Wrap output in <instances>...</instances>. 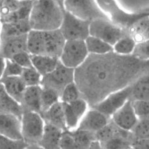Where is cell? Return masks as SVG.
Wrapping results in <instances>:
<instances>
[{
    "label": "cell",
    "instance_id": "9c48e42d",
    "mask_svg": "<svg viewBox=\"0 0 149 149\" xmlns=\"http://www.w3.org/2000/svg\"><path fill=\"white\" fill-rule=\"evenodd\" d=\"M90 21L79 19L72 14L64 11L63 18L59 30L66 40H83L89 36Z\"/></svg>",
    "mask_w": 149,
    "mask_h": 149
},
{
    "label": "cell",
    "instance_id": "8d00e7d4",
    "mask_svg": "<svg viewBox=\"0 0 149 149\" xmlns=\"http://www.w3.org/2000/svg\"><path fill=\"white\" fill-rule=\"evenodd\" d=\"M59 146L61 148H77L72 135L66 132L62 133Z\"/></svg>",
    "mask_w": 149,
    "mask_h": 149
},
{
    "label": "cell",
    "instance_id": "30bf717a",
    "mask_svg": "<svg viewBox=\"0 0 149 149\" xmlns=\"http://www.w3.org/2000/svg\"><path fill=\"white\" fill-rule=\"evenodd\" d=\"M131 87L126 86L108 95L95 106L96 110L105 115H112L120 108L131 96Z\"/></svg>",
    "mask_w": 149,
    "mask_h": 149
},
{
    "label": "cell",
    "instance_id": "f546056e",
    "mask_svg": "<svg viewBox=\"0 0 149 149\" xmlns=\"http://www.w3.org/2000/svg\"><path fill=\"white\" fill-rule=\"evenodd\" d=\"M79 92L78 87L74 82H71L64 87L61 93V100L63 103H69L79 98Z\"/></svg>",
    "mask_w": 149,
    "mask_h": 149
},
{
    "label": "cell",
    "instance_id": "6da1fadb",
    "mask_svg": "<svg viewBox=\"0 0 149 149\" xmlns=\"http://www.w3.org/2000/svg\"><path fill=\"white\" fill-rule=\"evenodd\" d=\"M97 54L93 61L84 66V69L79 70V82H84L86 94L88 95L102 94V98L118 91L119 88L125 87L124 84L130 80L140 71L142 59L136 57L130 58L114 52Z\"/></svg>",
    "mask_w": 149,
    "mask_h": 149
},
{
    "label": "cell",
    "instance_id": "7bdbcfd3",
    "mask_svg": "<svg viewBox=\"0 0 149 149\" xmlns=\"http://www.w3.org/2000/svg\"><path fill=\"white\" fill-rule=\"evenodd\" d=\"M3 2H4V0H0V9H1V7L3 6Z\"/></svg>",
    "mask_w": 149,
    "mask_h": 149
},
{
    "label": "cell",
    "instance_id": "5bb4252c",
    "mask_svg": "<svg viewBox=\"0 0 149 149\" xmlns=\"http://www.w3.org/2000/svg\"><path fill=\"white\" fill-rule=\"evenodd\" d=\"M115 125L124 131H130L137 123L138 118L134 111L132 102L127 100L125 103L112 115Z\"/></svg>",
    "mask_w": 149,
    "mask_h": 149
},
{
    "label": "cell",
    "instance_id": "52a82bcc",
    "mask_svg": "<svg viewBox=\"0 0 149 149\" xmlns=\"http://www.w3.org/2000/svg\"><path fill=\"white\" fill-rule=\"evenodd\" d=\"M88 54L83 40H68L64 43L59 60L64 66L76 69L85 62Z\"/></svg>",
    "mask_w": 149,
    "mask_h": 149
},
{
    "label": "cell",
    "instance_id": "d4e9b609",
    "mask_svg": "<svg viewBox=\"0 0 149 149\" xmlns=\"http://www.w3.org/2000/svg\"><path fill=\"white\" fill-rule=\"evenodd\" d=\"M148 76L146 75L139 79L134 86L131 87V95H132L135 100L148 101Z\"/></svg>",
    "mask_w": 149,
    "mask_h": 149
},
{
    "label": "cell",
    "instance_id": "ba28073f",
    "mask_svg": "<svg viewBox=\"0 0 149 149\" xmlns=\"http://www.w3.org/2000/svg\"><path fill=\"white\" fill-rule=\"evenodd\" d=\"M21 122L23 140L26 143H38L41 140L45 125L38 112L23 111Z\"/></svg>",
    "mask_w": 149,
    "mask_h": 149
},
{
    "label": "cell",
    "instance_id": "7c38bea8",
    "mask_svg": "<svg viewBox=\"0 0 149 149\" xmlns=\"http://www.w3.org/2000/svg\"><path fill=\"white\" fill-rule=\"evenodd\" d=\"M64 122L67 130L74 131L87 110V102L82 98H78L72 102L63 103Z\"/></svg>",
    "mask_w": 149,
    "mask_h": 149
},
{
    "label": "cell",
    "instance_id": "277c9868",
    "mask_svg": "<svg viewBox=\"0 0 149 149\" xmlns=\"http://www.w3.org/2000/svg\"><path fill=\"white\" fill-rule=\"evenodd\" d=\"M66 40L59 29L39 31L36 42L37 55H47L59 58Z\"/></svg>",
    "mask_w": 149,
    "mask_h": 149
},
{
    "label": "cell",
    "instance_id": "f35d334b",
    "mask_svg": "<svg viewBox=\"0 0 149 149\" xmlns=\"http://www.w3.org/2000/svg\"><path fill=\"white\" fill-rule=\"evenodd\" d=\"M106 147L107 148H126L128 146L120 138H111L107 143Z\"/></svg>",
    "mask_w": 149,
    "mask_h": 149
},
{
    "label": "cell",
    "instance_id": "5b68a950",
    "mask_svg": "<svg viewBox=\"0 0 149 149\" xmlns=\"http://www.w3.org/2000/svg\"><path fill=\"white\" fill-rule=\"evenodd\" d=\"M89 35L113 46L119 39L128 34L126 30L114 24L110 19L99 18L90 22Z\"/></svg>",
    "mask_w": 149,
    "mask_h": 149
},
{
    "label": "cell",
    "instance_id": "f1b7e54d",
    "mask_svg": "<svg viewBox=\"0 0 149 149\" xmlns=\"http://www.w3.org/2000/svg\"><path fill=\"white\" fill-rule=\"evenodd\" d=\"M93 132L83 130H77V131L72 134L74 141L76 143L77 148H88L92 141L94 139Z\"/></svg>",
    "mask_w": 149,
    "mask_h": 149
},
{
    "label": "cell",
    "instance_id": "2e32d148",
    "mask_svg": "<svg viewBox=\"0 0 149 149\" xmlns=\"http://www.w3.org/2000/svg\"><path fill=\"white\" fill-rule=\"evenodd\" d=\"M27 33L5 38L3 45H0V55L5 58H11L17 53L27 51Z\"/></svg>",
    "mask_w": 149,
    "mask_h": 149
},
{
    "label": "cell",
    "instance_id": "4316f807",
    "mask_svg": "<svg viewBox=\"0 0 149 149\" xmlns=\"http://www.w3.org/2000/svg\"><path fill=\"white\" fill-rule=\"evenodd\" d=\"M59 95L57 91L52 88L43 87L40 95L41 111H45L54 103L59 101Z\"/></svg>",
    "mask_w": 149,
    "mask_h": 149
},
{
    "label": "cell",
    "instance_id": "44dd1931",
    "mask_svg": "<svg viewBox=\"0 0 149 149\" xmlns=\"http://www.w3.org/2000/svg\"><path fill=\"white\" fill-rule=\"evenodd\" d=\"M22 112L21 104L10 97L0 83V114L13 113L21 117Z\"/></svg>",
    "mask_w": 149,
    "mask_h": 149
},
{
    "label": "cell",
    "instance_id": "484cf974",
    "mask_svg": "<svg viewBox=\"0 0 149 149\" xmlns=\"http://www.w3.org/2000/svg\"><path fill=\"white\" fill-rule=\"evenodd\" d=\"M136 42L129 35L123 37L113 46V52L120 55H130L134 49Z\"/></svg>",
    "mask_w": 149,
    "mask_h": 149
},
{
    "label": "cell",
    "instance_id": "d6986e66",
    "mask_svg": "<svg viewBox=\"0 0 149 149\" xmlns=\"http://www.w3.org/2000/svg\"><path fill=\"white\" fill-rule=\"evenodd\" d=\"M42 88L40 85L27 86L24 92L21 105L24 104L28 108L26 110H31L37 112L41 111L40 95Z\"/></svg>",
    "mask_w": 149,
    "mask_h": 149
},
{
    "label": "cell",
    "instance_id": "8fae6325",
    "mask_svg": "<svg viewBox=\"0 0 149 149\" xmlns=\"http://www.w3.org/2000/svg\"><path fill=\"white\" fill-rule=\"evenodd\" d=\"M75 69L64 66L59 61L54 70L42 77L41 83L45 84V87L54 89L58 91V88H63L67 84L74 82Z\"/></svg>",
    "mask_w": 149,
    "mask_h": 149
},
{
    "label": "cell",
    "instance_id": "3957f363",
    "mask_svg": "<svg viewBox=\"0 0 149 149\" xmlns=\"http://www.w3.org/2000/svg\"><path fill=\"white\" fill-rule=\"evenodd\" d=\"M99 8L110 21L127 31L131 26L143 17L148 16V9L135 13H128L123 10L116 0H96Z\"/></svg>",
    "mask_w": 149,
    "mask_h": 149
},
{
    "label": "cell",
    "instance_id": "7402d4cb",
    "mask_svg": "<svg viewBox=\"0 0 149 149\" xmlns=\"http://www.w3.org/2000/svg\"><path fill=\"white\" fill-rule=\"evenodd\" d=\"M127 33L136 43L148 40V16L135 22L127 30Z\"/></svg>",
    "mask_w": 149,
    "mask_h": 149
},
{
    "label": "cell",
    "instance_id": "4fadbf2b",
    "mask_svg": "<svg viewBox=\"0 0 149 149\" xmlns=\"http://www.w3.org/2000/svg\"><path fill=\"white\" fill-rule=\"evenodd\" d=\"M0 135L13 140H23L21 117L13 113L0 114Z\"/></svg>",
    "mask_w": 149,
    "mask_h": 149
},
{
    "label": "cell",
    "instance_id": "e0dca14e",
    "mask_svg": "<svg viewBox=\"0 0 149 149\" xmlns=\"http://www.w3.org/2000/svg\"><path fill=\"white\" fill-rule=\"evenodd\" d=\"M0 83L10 97L21 103L23 93L27 87L21 76H4Z\"/></svg>",
    "mask_w": 149,
    "mask_h": 149
},
{
    "label": "cell",
    "instance_id": "4dcf8cb0",
    "mask_svg": "<svg viewBox=\"0 0 149 149\" xmlns=\"http://www.w3.org/2000/svg\"><path fill=\"white\" fill-rule=\"evenodd\" d=\"M26 147H28V144L24 140H13L0 135V149H17Z\"/></svg>",
    "mask_w": 149,
    "mask_h": 149
},
{
    "label": "cell",
    "instance_id": "7a4b0ae2",
    "mask_svg": "<svg viewBox=\"0 0 149 149\" xmlns=\"http://www.w3.org/2000/svg\"><path fill=\"white\" fill-rule=\"evenodd\" d=\"M64 11L54 0H33L29 17L31 29L43 31L59 29Z\"/></svg>",
    "mask_w": 149,
    "mask_h": 149
},
{
    "label": "cell",
    "instance_id": "ffe728a7",
    "mask_svg": "<svg viewBox=\"0 0 149 149\" xmlns=\"http://www.w3.org/2000/svg\"><path fill=\"white\" fill-rule=\"evenodd\" d=\"M33 67L43 76L52 72L59 61L58 58L47 55L31 54Z\"/></svg>",
    "mask_w": 149,
    "mask_h": 149
},
{
    "label": "cell",
    "instance_id": "d590c367",
    "mask_svg": "<svg viewBox=\"0 0 149 149\" xmlns=\"http://www.w3.org/2000/svg\"><path fill=\"white\" fill-rule=\"evenodd\" d=\"M133 54L136 58L142 60H147L148 58V40L136 43Z\"/></svg>",
    "mask_w": 149,
    "mask_h": 149
},
{
    "label": "cell",
    "instance_id": "cb8c5ba5",
    "mask_svg": "<svg viewBox=\"0 0 149 149\" xmlns=\"http://www.w3.org/2000/svg\"><path fill=\"white\" fill-rule=\"evenodd\" d=\"M46 112V118L49 123L59 128H66L64 122L63 105L62 102H58L49 107Z\"/></svg>",
    "mask_w": 149,
    "mask_h": 149
},
{
    "label": "cell",
    "instance_id": "8992f818",
    "mask_svg": "<svg viewBox=\"0 0 149 149\" xmlns=\"http://www.w3.org/2000/svg\"><path fill=\"white\" fill-rule=\"evenodd\" d=\"M64 10L84 21L91 22L93 20L108 19L100 8L96 0H64Z\"/></svg>",
    "mask_w": 149,
    "mask_h": 149
},
{
    "label": "cell",
    "instance_id": "836d02e7",
    "mask_svg": "<svg viewBox=\"0 0 149 149\" xmlns=\"http://www.w3.org/2000/svg\"><path fill=\"white\" fill-rule=\"evenodd\" d=\"M23 68L20 66L12 59L6 58L4 76H21L23 71Z\"/></svg>",
    "mask_w": 149,
    "mask_h": 149
},
{
    "label": "cell",
    "instance_id": "ac0fdd59",
    "mask_svg": "<svg viewBox=\"0 0 149 149\" xmlns=\"http://www.w3.org/2000/svg\"><path fill=\"white\" fill-rule=\"evenodd\" d=\"M62 135V130L52 124L45 125L41 140L38 142L40 147L45 148H58Z\"/></svg>",
    "mask_w": 149,
    "mask_h": 149
},
{
    "label": "cell",
    "instance_id": "9a60e30c",
    "mask_svg": "<svg viewBox=\"0 0 149 149\" xmlns=\"http://www.w3.org/2000/svg\"><path fill=\"white\" fill-rule=\"evenodd\" d=\"M108 125L107 115L96 110L86 111L79 123L77 130L97 132Z\"/></svg>",
    "mask_w": 149,
    "mask_h": 149
},
{
    "label": "cell",
    "instance_id": "ab89813d",
    "mask_svg": "<svg viewBox=\"0 0 149 149\" xmlns=\"http://www.w3.org/2000/svg\"><path fill=\"white\" fill-rule=\"evenodd\" d=\"M136 148H148V139H138L133 146Z\"/></svg>",
    "mask_w": 149,
    "mask_h": 149
},
{
    "label": "cell",
    "instance_id": "60d3db41",
    "mask_svg": "<svg viewBox=\"0 0 149 149\" xmlns=\"http://www.w3.org/2000/svg\"><path fill=\"white\" fill-rule=\"evenodd\" d=\"M5 66H6V58L0 55V80L3 77Z\"/></svg>",
    "mask_w": 149,
    "mask_h": 149
},
{
    "label": "cell",
    "instance_id": "1f68e13d",
    "mask_svg": "<svg viewBox=\"0 0 149 149\" xmlns=\"http://www.w3.org/2000/svg\"><path fill=\"white\" fill-rule=\"evenodd\" d=\"M132 105L137 118H146L148 116L149 106L148 101L142 100H134Z\"/></svg>",
    "mask_w": 149,
    "mask_h": 149
},
{
    "label": "cell",
    "instance_id": "f6af8a7d",
    "mask_svg": "<svg viewBox=\"0 0 149 149\" xmlns=\"http://www.w3.org/2000/svg\"><path fill=\"white\" fill-rule=\"evenodd\" d=\"M31 1H33V0H31Z\"/></svg>",
    "mask_w": 149,
    "mask_h": 149
},
{
    "label": "cell",
    "instance_id": "b9f144b4",
    "mask_svg": "<svg viewBox=\"0 0 149 149\" xmlns=\"http://www.w3.org/2000/svg\"><path fill=\"white\" fill-rule=\"evenodd\" d=\"M54 1H55L59 5V6H60L63 9H64L63 4H64V0H54Z\"/></svg>",
    "mask_w": 149,
    "mask_h": 149
},
{
    "label": "cell",
    "instance_id": "74e56055",
    "mask_svg": "<svg viewBox=\"0 0 149 149\" xmlns=\"http://www.w3.org/2000/svg\"><path fill=\"white\" fill-rule=\"evenodd\" d=\"M96 132V137L101 141H108L113 138L114 134L115 133L112 127L108 126V125Z\"/></svg>",
    "mask_w": 149,
    "mask_h": 149
},
{
    "label": "cell",
    "instance_id": "603a6c76",
    "mask_svg": "<svg viewBox=\"0 0 149 149\" xmlns=\"http://www.w3.org/2000/svg\"><path fill=\"white\" fill-rule=\"evenodd\" d=\"M84 41L88 54H104L113 52V47L110 44L90 35Z\"/></svg>",
    "mask_w": 149,
    "mask_h": 149
},
{
    "label": "cell",
    "instance_id": "e575fe53",
    "mask_svg": "<svg viewBox=\"0 0 149 149\" xmlns=\"http://www.w3.org/2000/svg\"><path fill=\"white\" fill-rule=\"evenodd\" d=\"M9 59H12L13 61L16 63L23 68L33 67L31 59V54L26 51L15 54L11 58Z\"/></svg>",
    "mask_w": 149,
    "mask_h": 149
},
{
    "label": "cell",
    "instance_id": "ee69618b",
    "mask_svg": "<svg viewBox=\"0 0 149 149\" xmlns=\"http://www.w3.org/2000/svg\"><path fill=\"white\" fill-rule=\"evenodd\" d=\"M1 24H0V32H1Z\"/></svg>",
    "mask_w": 149,
    "mask_h": 149
},
{
    "label": "cell",
    "instance_id": "d6a6232c",
    "mask_svg": "<svg viewBox=\"0 0 149 149\" xmlns=\"http://www.w3.org/2000/svg\"><path fill=\"white\" fill-rule=\"evenodd\" d=\"M148 118H142L134 127L135 136L137 139H148Z\"/></svg>",
    "mask_w": 149,
    "mask_h": 149
},
{
    "label": "cell",
    "instance_id": "83f0119b",
    "mask_svg": "<svg viewBox=\"0 0 149 149\" xmlns=\"http://www.w3.org/2000/svg\"><path fill=\"white\" fill-rule=\"evenodd\" d=\"M21 77L27 86L40 85L42 76L33 67L24 68Z\"/></svg>",
    "mask_w": 149,
    "mask_h": 149
},
{
    "label": "cell",
    "instance_id": "bcb514c9",
    "mask_svg": "<svg viewBox=\"0 0 149 149\" xmlns=\"http://www.w3.org/2000/svg\"><path fill=\"white\" fill-rule=\"evenodd\" d=\"M0 45H1V42H0Z\"/></svg>",
    "mask_w": 149,
    "mask_h": 149
}]
</instances>
